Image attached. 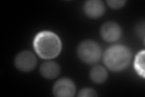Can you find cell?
I'll return each instance as SVG.
<instances>
[{
  "label": "cell",
  "instance_id": "1",
  "mask_svg": "<svg viewBox=\"0 0 145 97\" xmlns=\"http://www.w3.org/2000/svg\"><path fill=\"white\" fill-rule=\"evenodd\" d=\"M33 48L40 58L51 59L57 57L61 53L62 43L56 34L51 31H42L35 36Z\"/></svg>",
  "mask_w": 145,
  "mask_h": 97
},
{
  "label": "cell",
  "instance_id": "2",
  "mask_svg": "<svg viewBox=\"0 0 145 97\" xmlns=\"http://www.w3.org/2000/svg\"><path fill=\"white\" fill-rule=\"evenodd\" d=\"M131 57L128 48L124 45L117 44L106 50L103 55V62L110 70L120 72L128 66Z\"/></svg>",
  "mask_w": 145,
  "mask_h": 97
},
{
  "label": "cell",
  "instance_id": "3",
  "mask_svg": "<svg viewBox=\"0 0 145 97\" xmlns=\"http://www.w3.org/2000/svg\"><path fill=\"white\" fill-rule=\"evenodd\" d=\"M78 55L85 63L94 64L101 59L102 50L96 42L91 40H87L82 41L78 46Z\"/></svg>",
  "mask_w": 145,
  "mask_h": 97
},
{
  "label": "cell",
  "instance_id": "4",
  "mask_svg": "<svg viewBox=\"0 0 145 97\" xmlns=\"http://www.w3.org/2000/svg\"><path fill=\"white\" fill-rule=\"evenodd\" d=\"M15 65L18 70L22 72H31L34 70L37 65V59L31 52L23 50L16 56Z\"/></svg>",
  "mask_w": 145,
  "mask_h": 97
},
{
  "label": "cell",
  "instance_id": "5",
  "mask_svg": "<svg viewBox=\"0 0 145 97\" xmlns=\"http://www.w3.org/2000/svg\"><path fill=\"white\" fill-rule=\"evenodd\" d=\"M53 92L54 95L57 97H72L76 94V86L71 80L62 78L54 84Z\"/></svg>",
  "mask_w": 145,
  "mask_h": 97
},
{
  "label": "cell",
  "instance_id": "6",
  "mask_svg": "<svg viewBox=\"0 0 145 97\" xmlns=\"http://www.w3.org/2000/svg\"><path fill=\"white\" fill-rule=\"evenodd\" d=\"M122 34L121 27L117 23L108 21L104 24L101 29L102 38L107 42H114L119 40Z\"/></svg>",
  "mask_w": 145,
  "mask_h": 97
},
{
  "label": "cell",
  "instance_id": "7",
  "mask_svg": "<svg viewBox=\"0 0 145 97\" xmlns=\"http://www.w3.org/2000/svg\"><path fill=\"white\" fill-rule=\"evenodd\" d=\"M85 15L92 19H97L102 16L105 12V6L100 0H89L84 5Z\"/></svg>",
  "mask_w": 145,
  "mask_h": 97
},
{
  "label": "cell",
  "instance_id": "8",
  "mask_svg": "<svg viewBox=\"0 0 145 97\" xmlns=\"http://www.w3.org/2000/svg\"><path fill=\"white\" fill-rule=\"evenodd\" d=\"M39 72L41 75L46 79L53 80L59 75L61 68L57 63L48 61L43 63L40 65Z\"/></svg>",
  "mask_w": 145,
  "mask_h": 97
},
{
  "label": "cell",
  "instance_id": "9",
  "mask_svg": "<svg viewBox=\"0 0 145 97\" xmlns=\"http://www.w3.org/2000/svg\"><path fill=\"white\" fill-rule=\"evenodd\" d=\"M89 77L96 84H102L107 80L108 72L104 67L101 65H96L90 71Z\"/></svg>",
  "mask_w": 145,
  "mask_h": 97
},
{
  "label": "cell",
  "instance_id": "10",
  "mask_svg": "<svg viewBox=\"0 0 145 97\" xmlns=\"http://www.w3.org/2000/svg\"><path fill=\"white\" fill-rule=\"evenodd\" d=\"M134 68L138 74L144 78V50L140 51L136 55L134 61Z\"/></svg>",
  "mask_w": 145,
  "mask_h": 97
},
{
  "label": "cell",
  "instance_id": "11",
  "mask_svg": "<svg viewBox=\"0 0 145 97\" xmlns=\"http://www.w3.org/2000/svg\"><path fill=\"white\" fill-rule=\"evenodd\" d=\"M97 96V92L94 89L86 87L82 89L78 94V96L80 97H95Z\"/></svg>",
  "mask_w": 145,
  "mask_h": 97
},
{
  "label": "cell",
  "instance_id": "12",
  "mask_svg": "<svg viewBox=\"0 0 145 97\" xmlns=\"http://www.w3.org/2000/svg\"><path fill=\"white\" fill-rule=\"evenodd\" d=\"M106 3L108 6L111 8L113 9H119L125 5L126 1L123 0H109Z\"/></svg>",
  "mask_w": 145,
  "mask_h": 97
}]
</instances>
